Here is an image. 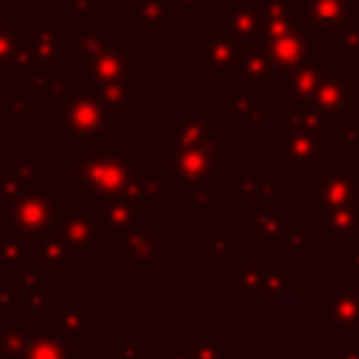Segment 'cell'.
I'll list each match as a JSON object with an SVG mask.
<instances>
[{
  "label": "cell",
  "instance_id": "42",
  "mask_svg": "<svg viewBox=\"0 0 359 359\" xmlns=\"http://www.w3.org/2000/svg\"><path fill=\"white\" fill-rule=\"evenodd\" d=\"M112 3H129V0H112Z\"/></svg>",
  "mask_w": 359,
  "mask_h": 359
},
{
  "label": "cell",
  "instance_id": "15",
  "mask_svg": "<svg viewBox=\"0 0 359 359\" xmlns=\"http://www.w3.org/2000/svg\"><path fill=\"white\" fill-rule=\"evenodd\" d=\"M359 208V171H342L339 165L317 171V208Z\"/></svg>",
  "mask_w": 359,
  "mask_h": 359
},
{
  "label": "cell",
  "instance_id": "19",
  "mask_svg": "<svg viewBox=\"0 0 359 359\" xmlns=\"http://www.w3.org/2000/svg\"><path fill=\"white\" fill-rule=\"evenodd\" d=\"M314 227L328 238L331 247H345L353 241V236H359V208H317Z\"/></svg>",
  "mask_w": 359,
  "mask_h": 359
},
{
  "label": "cell",
  "instance_id": "2",
  "mask_svg": "<svg viewBox=\"0 0 359 359\" xmlns=\"http://www.w3.org/2000/svg\"><path fill=\"white\" fill-rule=\"evenodd\" d=\"M269 118L278 123V151L275 165L289 171H320L339 165L328 157V137H325V118L311 107H275L269 109Z\"/></svg>",
  "mask_w": 359,
  "mask_h": 359
},
{
  "label": "cell",
  "instance_id": "5",
  "mask_svg": "<svg viewBox=\"0 0 359 359\" xmlns=\"http://www.w3.org/2000/svg\"><path fill=\"white\" fill-rule=\"evenodd\" d=\"M258 39L264 42V50H266V59L272 65V76H283V73H292L297 67H303L306 62L314 59V50H311V34L303 28V22H286V25H272V28H264L258 34Z\"/></svg>",
  "mask_w": 359,
  "mask_h": 359
},
{
  "label": "cell",
  "instance_id": "3",
  "mask_svg": "<svg viewBox=\"0 0 359 359\" xmlns=\"http://www.w3.org/2000/svg\"><path fill=\"white\" fill-rule=\"evenodd\" d=\"M107 121H109V112L98 95V87L93 81L73 84L67 101L62 104V129L76 140L109 143Z\"/></svg>",
  "mask_w": 359,
  "mask_h": 359
},
{
  "label": "cell",
  "instance_id": "31",
  "mask_svg": "<svg viewBox=\"0 0 359 359\" xmlns=\"http://www.w3.org/2000/svg\"><path fill=\"white\" fill-rule=\"evenodd\" d=\"M261 280H264V264L247 261L238 266V294L241 297H261Z\"/></svg>",
  "mask_w": 359,
  "mask_h": 359
},
{
  "label": "cell",
  "instance_id": "13",
  "mask_svg": "<svg viewBox=\"0 0 359 359\" xmlns=\"http://www.w3.org/2000/svg\"><path fill=\"white\" fill-rule=\"evenodd\" d=\"M53 233L73 250V255L95 258V238L101 233L95 213H90V210H62V213H56Z\"/></svg>",
  "mask_w": 359,
  "mask_h": 359
},
{
  "label": "cell",
  "instance_id": "32",
  "mask_svg": "<svg viewBox=\"0 0 359 359\" xmlns=\"http://www.w3.org/2000/svg\"><path fill=\"white\" fill-rule=\"evenodd\" d=\"M314 233H317L314 224H309V222H294V224L289 227V241H286L289 255H292V258H303V252H306L309 247H314Z\"/></svg>",
  "mask_w": 359,
  "mask_h": 359
},
{
  "label": "cell",
  "instance_id": "17",
  "mask_svg": "<svg viewBox=\"0 0 359 359\" xmlns=\"http://www.w3.org/2000/svg\"><path fill=\"white\" fill-rule=\"evenodd\" d=\"M227 118H233L241 132H261L269 118V109L261 101V84L241 81V87L227 98Z\"/></svg>",
  "mask_w": 359,
  "mask_h": 359
},
{
  "label": "cell",
  "instance_id": "11",
  "mask_svg": "<svg viewBox=\"0 0 359 359\" xmlns=\"http://www.w3.org/2000/svg\"><path fill=\"white\" fill-rule=\"evenodd\" d=\"M8 219L20 233L39 236L53 230L56 222V205L53 196L45 191H20L8 205Z\"/></svg>",
  "mask_w": 359,
  "mask_h": 359
},
{
  "label": "cell",
  "instance_id": "38",
  "mask_svg": "<svg viewBox=\"0 0 359 359\" xmlns=\"http://www.w3.org/2000/svg\"><path fill=\"white\" fill-rule=\"evenodd\" d=\"M210 0H174V8H177V17H194L202 6H208Z\"/></svg>",
  "mask_w": 359,
  "mask_h": 359
},
{
  "label": "cell",
  "instance_id": "30",
  "mask_svg": "<svg viewBox=\"0 0 359 359\" xmlns=\"http://www.w3.org/2000/svg\"><path fill=\"white\" fill-rule=\"evenodd\" d=\"M289 286L286 278V264L283 261H269L264 264V280H261V297H280Z\"/></svg>",
  "mask_w": 359,
  "mask_h": 359
},
{
  "label": "cell",
  "instance_id": "7",
  "mask_svg": "<svg viewBox=\"0 0 359 359\" xmlns=\"http://www.w3.org/2000/svg\"><path fill=\"white\" fill-rule=\"evenodd\" d=\"M317 320L348 348H359L351 339V334L359 339V286H331L328 297L317 300Z\"/></svg>",
  "mask_w": 359,
  "mask_h": 359
},
{
  "label": "cell",
  "instance_id": "39",
  "mask_svg": "<svg viewBox=\"0 0 359 359\" xmlns=\"http://www.w3.org/2000/svg\"><path fill=\"white\" fill-rule=\"evenodd\" d=\"M222 250H224V236H216V238H213L210 252H213V255H219ZM233 255H236V236H230V238H227V258H233Z\"/></svg>",
  "mask_w": 359,
  "mask_h": 359
},
{
  "label": "cell",
  "instance_id": "12",
  "mask_svg": "<svg viewBox=\"0 0 359 359\" xmlns=\"http://www.w3.org/2000/svg\"><path fill=\"white\" fill-rule=\"evenodd\" d=\"M157 205H160L157 196H107L95 210L98 227L109 233V238H115L118 233L146 222V213L154 210Z\"/></svg>",
  "mask_w": 359,
  "mask_h": 359
},
{
  "label": "cell",
  "instance_id": "6",
  "mask_svg": "<svg viewBox=\"0 0 359 359\" xmlns=\"http://www.w3.org/2000/svg\"><path fill=\"white\" fill-rule=\"evenodd\" d=\"M0 359H70V348L53 328L0 325Z\"/></svg>",
  "mask_w": 359,
  "mask_h": 359
},
{
  "label": "cell",
  "instance_id": "26",
  "mask_svg": "<svg viewBox=\"0 0 359 359\" xmlns=\"http://www.w3.org/2000/svg\"><path fill=\"white\" fill-rule=\"evenodd\" d=\"M98 87V95L109 112V118H121L126 107L135 104V76L132 73H123L112 81H104V84H95Z\"/></svg>",
  "mask_w": 359,
  "mask_h": 359
},
{
  "label": "cell",
  "instance_id": "4",
  "mask_svg": "<svg viewBox=\"0 0 359 359\" xmlns=\"http://www.w3.org/2000/svg\"><path fill=\"white\" fill-rule=\"evenodd\" d=\"M163 171L174 182L202 180V182H222L227 177V163L216 146H182L168 132L163 135Z\"/></svg>",
  "mask_w": 359,
  "mask_h": 359
},
{
  "label": "cell",
  "instance_id": "28",
  "mask_svg": "<svg viewBox=\"0 0 359 359\" xmlns=\"http://www.w3.org/2000/svg\"><path fill=\"white\" fill-rule=\"evenodd\" d=\"M174 17H177V8H174V0H137V17H135V25L140 31L146 28H171L174 25Z\"/></svg>",
  "mask_w": 359,
  "mask_h": 359
},
{
  "label": "cell",
  "instance_id": "25",
  "mask_svg": "<svg viewBox=\"0 0 359 359\" xmlns=\"http://www.w3.org/2000/svg\"><path fill=\"white\" fill-rule=\"evenodd\" d=\"M31 252H34V264L50 272H67L73 261V250L56 233H39V238L31 244Z\"/></svg>",
  "mask_w": 359,
  "mask_h": 359
},
{
  "label": "cell",
  "instance_id": "1",
  "mask_svg": "<svg viewBox=\"0 0 359 359\" xmlns=\"http://www.w3.org/2000/svg\"><path fill=\"white\" fill-rule=\"evenodd\" d=\"M76 160V180L73 194H95L101 199L107 196H165L174 191V180L160 174H143L118 146L101 143V146H73Z\"/></svg>",
  "mask_w": 359,
  "mask_h": 359
},
{
  "label": "cell",
  "instance_id": "24",
  "mask_svg": "<svg viewBox=\"0 0 359 359\" xmlns=\"http://www.w3.org/2000/svg\"><path fill=\"white\" fill-rule=\"evenodd\" d=\"M275 79L272 76V65L266 59L264 42L255 39H244L241 42V56H238V81H252V84H264Z\"/></svg>",
  "mask_w": 359,
  "mask_h": 359
},
{
  "label": "cell",
  "instance_id": "29",
  "mask_svg": "<svg viewBox=\"0 0 359 359\" xmlns=\"http://www.w3.org/2000/svg\"><path fill=\"white\" fill-rule=\"evenodd\" d=\"M28 264H34V252L22 238H0V272L3 269H14L22 272Z\"/></svg>",
  "mask_w": 359,
  "mask_h": 359
},
{
  "label": "cell",
  "instance_id": "23",
  "mask_svg": "<svg viewBox=\"0 0 359 359\" xmlns=\"http://www.w3.org/2000/svg\"><path fill=\"white\" fill-rule=\"evenodd\" d=\"M275 202V174L272 171H252L238 177V208L244 210H264Z\"/></svg>",
  "mask_w": 359,
  "mask_h": 359
},
{
  "label": "cell",
  "instance_id": "36",
  "mask_svg": "<svg viewBox=\"0 0 359 359\" xmlns=\"http://www.w3.org/2000/svg\"><path fill=\"white\" fill-rule=\"evenodd\" d=\"M337 45L345 50V53H353V50H359V17H353L345 28H342V34L337 36Z\"/></svg>",
  "mask_w": 359,
  "mask_h": 359
},
{
  "label": "cell",
  "instance_id": "33",
  "mask_svg": "<svg viewBox=\"0 0 359 359\" xmlns=\"http://www.w3.org/2000/svg\"><path fill=\"white\" fill-rule=\"evenodd\" d=\"M107 48H109L107 31H76L73 34V50H79L84 56H95Z\"/></svg>",
  "mask_w": 359,
  "mask_h": 359
},
{
  "label": "cell",
  "instance_id": "27",
  "mask_svg": "<svg viewBox=\"0 0 359 359\" xmlns=\"http://www.w3.org/2000/svg\"><path fill=\"white\" fill-rule=\"evenodd\" d=\"M224 25L238 39H255L261 34V17H258V11L250 3H241V0H236L233 6H227Z\"/></svg>",
  "mask_w": 359,
  "mask_h": 359
},
{
  "label": "cell",
  "instance_id": "20",
  "mask_svg": "<svg viewBox=\"0 0 359 359\" xmlns=\"http://www.w3.org/2000/svg\"><path fill=\"white\" fill-rule=\"evenodd\" d=\"M50 328L56 334L93 337L95 334V314L81 300H56V303H50Z\"/></svg>",
  "mask_w": 359,
  "mask_h": 359
},
{
  "label": "cell",
  "instance_id": "16",
  "mask_svg": "<svg viewBox=\"0 0 359 359\" xmlns=\"http://www.w3.org/2000/svg\"><path fill=\"white\" fill-rule=\"evenodd\" d=\"M323 76H325V56H317V59L306 62L303 67L278 76L275 79V90L286 98V107H303V104L311 101V95L320 87Z\"/></svg>",
  "mask_w": 359,
  "mask_h": 359
},
{
  "label": "cell",
  "instance_id": "40",
  "mask_svg": "<svg viewBox=\"0 0 359 359\" xmlns=\"http://www.w3.org/2000/svg\"><path fill=\"white\" fill-rule=\"evenodd\" d=\"M73 14L76 17H90L93 14V8H95V0H73Z\"/></svg>",
  "mask_w": 359,
  "mask_h": 359
},
{
  "label": "cell",
  "instance_id": "14",
  "mask_svg": "<svg viewBox=\"0 0 359 359\" xmlns=\"http://www.w3.org/2000/svg\"><path fill=\"white\" fill-rule=\"evenodd\" d=\"M351 76H353L351 67H342V70H337V73H325L309 104H311L323 118L345 121L348 112H351Z\"/></svg>",
  "mask_w": 359,
  "mask_h": 359
},
{
  "label": "cell",
  "instance_id": "35",
  "mask_svg": "<svg viewBox=\"0 0 359 359\" xmlns=\"http://www.w3.org/2000/svg\"><path fill=\"white\" fill-rule=\"evenodd\" d=\"M188 202H191V208L194 210H199V208H205V210H210L213 208V196H210V191H208V182H202V180H188Z\"/></svg>",
  "mask_w": 359,
  "mask_h": 359
},
{
  "label": "cell",
  "instance_id": "21",
  "mask_svg": "<svg viewBox=\"0 0 359 359\" xmlns=\"http://www.w3.org/2000/svg\"><path fill=\"white\" fill-rule=\"evenodd\" d=\"M132 53H135V45L126 42L121 48H107L95 56H87V81L93 84H104V81H112L123 73H132Z\"/></svg>",
  "mask_w": 359,
  "mask_h": 359
},
{
  "label": "cell",
  "instance_id": "8",
  "mask_svg": "<svg viewBox=\"0 0 359 359\" xmlns=\"http://www.w3.org/2000/svg\"><path fill=\"white\" fill-rule=\"evenodd\" d=\"M115 247L123 250L126 272H157L160 269V224L140 222L112 238Z\"/></svg>",
  "mask_w": 359,
  "mask_h": 359
},
{
  "label": "cell",
  "instance_id": "22",
  "mask_svg": "<svg viewBox=\"0 0 359 359\" xmlns=\"http://www.w3.org/2000/svg\"><path fill=\"white\" fill-rule=\"evenodd\" d=\"M252 247H286L289 241V216L280 208H264L252 210Z\"/></svg>",
  "mask_w": 359,
  "mask_h": 359
},
{
  "label": "cell",
  "instance_id": "10",
  "mask_svg": "<svg viewBox=\"0 0 359 359\" xmlns=\"http://www.w3.org/2000/svg\"><path fill=\"white\" fill-rule=\"evenodd\" d=\"M303 14L300 22L317 42H337L342 28L353 20V8L348 0H300Z\"/></svg>",
  "mask_w": 359,
  "mask_h": 359
},
{
  "label": "cell",
  "instance_id": "37",
  "mask_svg": "<svg viewBox=\"0 0 359 359\" xmlns=\"http://www.w3.org/2000/svg\"><path fill=\"white\" fill-rule=\"evenodd\" d=\"M342 126H339V140H342V146H359V121H351V118H345V121H339Z\"/></svg>",
  "mask_w": 359,
  "mask_h": 359
},
{
  "label": "cell",
  "instance_id": "34",
  "mask_svg": "<svg viewBox=\"0 0 359 359\" xmlns=\"http://www.w3.org/2000/svg\"><path fill=\"white\" fill-rule=\"evenodd\" d=\"M191 359H224V339H188Z\"/></svg>",
  "mask_w": 359,
  "mask_h": 359
},
{
  "label": "cell",
  "instance_id": "41",
  "mask_svg": "<svg viewBox=\"0 0 359 359\" xmlns=\"http://www.w3.org/2000/svg\"><path fill=\"white\" fill-rule=\"evenodd\" d=\"M163 359H191V356L188 353H180V351H165Z\"/></svg>",
  "mask_w": 359,
  "mask_h": 359
},
{
  "label": "cell",
  "instance_id": "9",
  "mask_svg": "<svg viewBox=\"0 0 359 359\" xmlns=\"http://www.w3.org/2000/svg\"><path fill=\"white\" fill-rule=\"evenodd\" d=\"M241 42L236 34L224 31H202L199 34V65L210 70L216 81H238V56Z\"/></svg>",
  "mask_w": 359,
  "mask_h": 359
},
{
  "label": "cell",
  "instance_id": "18",
  "mask_svg": "<svg viewBox=\"0 0 359 359\" xmlns=\"http://www.w3.org/2000/svg\"><path fill=\"white\" fill-rule=\"evenodd\" d=\"M210 118L213 109L210 107H191L180 121H174L171 126V137L182 146H224V135L210 129Z\"/></svg>",
  "mask_w": 359,
  "mask_h": 359
}]
</instances>
